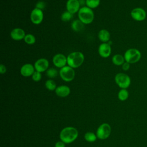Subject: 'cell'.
<instances>
[{"instance_id":"1","label":"cell","mask_w":147,"mask_h":147,"mask_svg":"<svg viewBox=\"0 0 147 147\" xmlns=\"http://www.w3.org/2000/svg\"><path fill=\"white\" fill-rule=\"evenodd\" d=\"M67 57L68 65L74 69L80 67L84 60V56L83 53L80 51L72 52L70 53Z\"/></svg>"},{"instance_id":"2","label":"cell","mask_w":147,"mask_h":147,"mask_svg":"<svg viewBox=\"0 0 147 147\" xmlns=\"http://www.w3.org/2000/svg\"><path fill=\"white\" fill-rule=\"evenodd\" d=\"M78 136V130L73 127H66L60 132V138L64 143L69 144L74 141Z\"/></svg>"},{"instance_id":"3","label":"cell","mask_w":147,"mask_h":147,"mask_svg":"<svg viewBox=\"0 0 147 147\" xmlns=\"http://www.w3.org/2000/svg\"><path fill=\"white\" fill-rule=\"evenodd\" d=\"M78 19L84 25L91 24L94 19V13L92 9L84 6H82L78 12Z\"/></svg>"},{"instance_id":"4","label":"cell","mask_w":147,"mask_h":147,"mask_svg":"<svg viewBox=\"0 0 147 147\" xmlns=\"http://www.w3.org/2000/svg\"><path fill=\"white\" fill-rule=\"evenodd\" d=\"M123 56L125 61L130 64H134L141 59V53L136 48H129L125 52Z\"/></svg>"},{"instance_id":"5","label":"cell","mask_w":147,"mask_h":147,"mask_svg":"<svg viewBox=\"0 0 147 147\" xmlns=\"http://www.w3.org/2000/svg\"><path fill=\"white\" fill-rule=\"evenodd\" d=\"M114 80L116 84L121 89H126L130 86L131 83V79L129 76L122 72L116 74Z\"/></svg>"},{"instance_id":"6","label":"cell","mask_w":147,"mask_h":147,"mask_svg":"<svg viewBox=\"0 0 147 147\" xmlns=\"http://www.w3.org/2000/svg\"><path fill=\"white\" fill-rule=\"evenodd\" d=\"M59 74L61 79L67 82H71L74 79L75 76L74 69L69 65H65L60 68Z\"/></svg>"},{"instance_id":"7","label":"cell","mask_w":147,"mask_h":147,"mask_svg":"<svg viewBox=\"0 0 147 147\" xmlns=\"http://www.w3.org/2000/svg\"><path fill=\"white\" fill-rule=\"evenodd\" d=\"M111 133V127L108 123H103L99 126L96 131V136L101 140L106 139Z\"/></svg>"},{"instance_id":"8","label":"cell","mask_w":147,"mask_h":147,"mask_svg":"<svg viewBox=\"0 0 147 147\" xmlns=\"http://www.w3.org/2000/svg\"><path fill=\"white\" fill-rule=\"evenodd\" d=\"M30 19L31 22L35 25L41 24L44 19V13L42 10L38 8H34L30 14Z\"/></svg>"},{"instance_id":"9","label":"cell","mask_w":147,"mask_h":147,"mask_svg":"<svg viewBox=\"0 0 147 147\" xmlns=\"http://www.w3.org/2000/svg\"><path fill=\"white\" fill-rule=\"evenodd\" d=\"M131 18L136 21H142L146 17V13L145 10L140 7L134 8L130 12Z\"/></svg>"},{"instance_id":"10","label":"cell","mask_w":147,"mask_h":147,"mask_svg":"<svg viewBox=\"0 0 147 147\" xmlns=\"http://www.w3.org/2000/svg\"><path fill=\"white\" fill-rule=\"evenodd\" d=\"M53 65L59 68H61L67 64V57L62 53H57L52 58Z\"/></svg>"},{"instance_id":"11","label":"cell","mask_w":147,"mask_h":147,"mask_svg":"<svg viewBox=\"0 0 147 147\" xmlns=\"http://www.w3.org/2000/svg\"><path fill=\"white\" fill-rule=\"evenodd\" d=\"M49 61L45 58L38 59L34 64L35 70L41 73L46 71L49 68Z\"/></svg>"},{"instance_id":"12","label":"cell","mask_w":147,"mask_h":147,"mask_svg":"<svg viewBox=\"0 0 147 147\" xmlns=\"http://www.w3.org/2000/svg\"><path fill=\"white\" fill-rule=\"evenodd\" d=\"M98 51L100 56L103 58H107L111 53V45L108 42H102L99 45Z\"/></svg>"},{"instance_id":"13","label":"cell","mask_w":147,"mask_h":147,"mask_svg":"<svg viewBox=\"0 0 147 147\" xmlns=\"http://www.w3.org/2000/svg\"><path fill=\"white\" fill-rule=\"evenodd\" d=\"M80 6L78 0H68L66 2L67 10L73 14L79 11Z\"/></svg>"},{"instance_id":"14","label":"cell","mask_w":147,"mask_h":147,"mask_svg":"<svg viewBox=\"0 0 147 147\" xmlns=\"http://www.w3.org/2000/svg\"><path fill=\"white\" fill-rule=\"evenodd\" d=\"M34 65L30 63L24 64L20 68V74L24 77L32 76L35 71Z\"/></svg>"},{"instance_id":"15","label":"cell","mask_w":147,"mask_h":147,"mask_svg":"<svg viewBox=\"0 0 147 147\" xmlns=\"http://www.w3.org/2000/svg\"><path fill=\"white\" fill-rule=\"evenodd\" d=\"M25 32L24 29L20 28H16L10 32V37L15 41H21L25 37Z\"/></svg>"},{"instance_id":"16","label":"cell","mask_w":147,"mask_h":147,"mask_svg":"<svg viewBox=\"0 0 147 147\" xmlns=\"http://www.w3.org/2000/svg\"><path fill=\"white\" fill-rule=\"evenodd\" d=\"M56 94L60 97H66L70 94V88L65 85H61L57 87L55 90Z\"/></svg>"},{"instance_id":"17","label":"cell","mask_w":147,"mask_h":147,"mask_svg":"<svg viewBox=\"0 0 147 147\" xmlns=\"http://www.w3.org/2000/svg\"><path fill=\"white\" fill-rule=\"evenodd\" d=\"M98 37L99 40L102 42H108L110 39V33L108 30L102 29L99 31Z\"/></svg>"},{"instance_id":"18","label":"cell","mask_w":147,"mask_h":147,"mask_svg":"<svg viewBox=\"0 0 147 147\" xmlns=\"http://www.w3.org/2000/svg\"><path fill=\"white\" fill-rule=\"evenodd\" d=\"M71 26L74 31L78 32L82 31L84 29V24L79 19H76L72 22Z\"/></svg>"},{"instance_id":"19","label":"cell","mask_w":147,"mask_h":147,"mask_svg":"<svg viewBox=\"0 0 147 147\" xmlns=\"http://www.w3.org/2000/svg\"><path fill=\"white\" fill-rule=\"evenodd\" d=\"M111 61H112V63L114 65H117V66L122 65L125 62L124 56L120 54H116V55H114L112 57Z\"/></svg>"},{"instance_id":"20","label":"cell","mask_w":147,"mask_h":147,"mask_svg":"<svg viewBox=\"0 0 147 147\" xmlns=\"http://www.w3.org/2000/svg\"><path fill=\"white\" fill-rule=\"evenodd\" d=\"M129 97V92L126 89H121L118 93V98L121 101L126 100Z\"/></svg>"},{"instance_id":"21","label":"cell","mask_w":147,"mask_h":147,"mask_svg":"<svg viewBox=\"0 0 147 147\" xmlns=\"http://www.w3.org/2000/svg\"><path fill=\"white\" fill-rule=\"evenodd\" d=\"M25 42L28 45H33L36 42V39L35 36L30 33L26 34L24 39Z\"/></svg>"},{"instance_id":"22","label":"cell","mask_w":147,"mask_h":147,"mask_svg":"<svg viewBox=\"0 0 147 147\" xmlns=\"http://www.w3.org/2000/svg\"><path fill=\"white\" fill-rule=\"evenodd\" d=\"M45 87L49 91H53L55 90L57 88L56 84L55 82L52 79H48L45 83Z\"/></svg>"},{"instance_id":"23","label":"cell","mask_w":147,"mask_h":147,"mask_svg":"<svg viewBox=\"0 0 147 147\" xmlns=\"http://www.w3.org/2000/svg\"><path fill=\"white\" fill-rule=\"evenodd\" d=\"M100 0H86V6L93 9L96 8L100 4Z\"/></svg>"},{"instance_id":"24","label":"cell","mask_w":147,"mask_h":147,"mask_svg":"<svg viewBox=\"0 0 147 147\" xmlns=\"http://www.w3.org/2000/svg\"><path fill=\"white\" fill-rule=\"evenodd\" d=\"M47 76L50 79H53L57 77L58 75V71L54 68H49L46 71Z\"/></svg>"},{"instance_id":"25","label":"cell","mask_w":147,"mask_h":147,"mask_svg":"<svg viewBox=\"0 0 147 147\" xmlns=\"http://www.w3.org/2000/svg\"><path fill=\"white\" fill-rule=\"evenodd\" d=\"M73 18V14L67 10L64 11L61 15V20L63 22H68Z\"/></svg>"},{"instance_id":"26","label":"cell","mask_w":147,"mask_h":147,"mask_svg":"<svg viewBox=\"0 0 147 147\" xmlns=\"http://www.w3.org/2000/svg\"><path fill=\"white\" fill-rule=\"evenodd\" d=\"M84 138L87 141L92 142L96 140V136L92 132H87L84 135Z\"/></svg>"},{"instance_id":"27","label":"cell","mask_w":147,"mask_h":147,"mask_svg":"<svg viewBox=\"0 0 147 147\" xmlns=\"http://www.w3.org/2000/svg\"><path fill=\"white\" fill-rule=\"evenodd\" d=\"M32 80L34 82H39L42 78L41 73L37 71H35L32 76Z\"/></svg>"},{"instance_id":"28","label":"cell","mask_w":147,"mask_h":147,"mask_svg":"<svg viewBox=\"0 0 147 147\" xmlns=\"http://www.w3.org/2000/svg\"><path fill=\"white\" fill-rule=\"evenodd\" d=\"M45 6H46V3L43 1H39L36 4V7L39 9H41L42 10L45 7Z\"/></svg>"},{"instance_id":"29","label":"cell","mask_w":147,"mask_h":147,"mask_svg":"<svg viewBox=\"0 0 147 147\" xmlns=\"http://www.w3.org/2000/svg\"><path fill=\"white\" fill-rule=\"evenodd\" d=\"M130 63H129L125 61V62L122 65V69H123V71H126L129 70V68H130Z\"/></svg>"},{"instance_id":"30","label":"cell","mask_w":147,"mask_h":147,"mask_svg":"<svg viewBox=\"0 0 147 147\" xmlns=\"http://www.w3.org/2000/svg\"><path fill=\"white\" fill-rule=\"evenodd\" d=\"M7 71V68L6 67V66L2 64H0V73L1 74H5L6 72Z\"/></svg>"},{"instance_id":"31","label":"cell","mask_w":147,"mask_h":147,"mask_svg":"<svg viewBox=\"0 0 147 147\" xmlns=\"http://www.w3.org/2000/svg\"><path fill=\"white\" fill-rule=\"evenodd\" d=\"M55 147H65V144L63 141H58L56 143Z\"/></svg>"},{"instance_id":"32","label":"cell","mask_w":147,"mask_h":147,"mask_svg":"<svg viewBox=\"0 0 147 147\" xmlns=\"http://www.w3.org/2000/svg\"><path fill=\"white\" fill-rule=\"evenodd\" d=\"M78 1L79 2V3H80V6H82V5H84V4H86V0H78Z\"/></svg>"}]
</instances>
